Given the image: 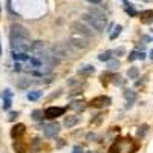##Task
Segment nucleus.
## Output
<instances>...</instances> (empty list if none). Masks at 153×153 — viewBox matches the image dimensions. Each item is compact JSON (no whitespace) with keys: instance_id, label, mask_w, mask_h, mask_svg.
<instances>
[{"instance_id":"f257e3e1","label":"nucleus","mask_w":153,"mask_h":153,"mask_svg":"<svg viewBox=\"0 0 153 153\" xmlns=\"http://www.w3.org/2000/svg\"><path fill=\"white\" fill-rule=\"evenodd\" d=\"M52 54L58 58H65V57H72L74 55V48L69 43H55L52 46Z\"/></svg>"},{"instance_id":"f03ea898","label":"nucleus","mask_w":153,"mask_h":153,"mask_svg":"<svg viewBox=\"0 0 153 153\" xmlns=\"http://www.w3.org/2000/svg\"><path fill=\"white\" fill-rule=\"evenodd\" d=\"M81 22H84L86 25H89L97 34H100V32H103L104 31V28H106V23L104 22H100L98 19H95L94 16H91L89 12H84V14L81 16Z\"/></svg>"},{"instance_id":"7ed1b4c3","label":"nucleus","mask_w":153,"mask_h":153,"mask_svg":"<svg viewBox=\"0 0 153 153\" xmlns=\"http://www.w3.org/2000/svg\"><path fill=\"white\" fill-rule=\"evenodd\" d=\"M72 32H75V34H80V35H84V37H87V38H91V37H94L95 35V32H94V29L89 26V25H86L84 22H74L72 23Z\"/></svg>"},{"instance_id":"20e7f679","label":"nucleus","mask_w":153,"mask_h":153,"mask_svg":"<svg viewBox=\"0 0 153 153\" xmlns=\"http://www.w3.org/2000/svg\"><path fill=\"white\" fill-rule=\"evenodd\" d=\"M69 45H71L74 49H87V48H89V38L84 37V35H80V34L72 32V35H71V38H69Z\"/></svg>"},{"instance_id":"39448f33","label":"nucleus","mask_w":153,"mask_h":153,"mask_svg":"<svg viewBox=\"0 0 153 153\" xmlns=\"http://www.w3.org/2000/svg\"><path fill=\"white\" fill-rule=\"evenodd\" d=\"M113 149H117L118 153H133V152L138 149V146L133 144L132 139H123V141H120V143L115 144V146L112 147V150H113Z\"/></svg>"},{"instance_id":"423d86ee","label":"nucleus","mask_w":153,"mask_h":153,"mask_svg":"<svg viewBox=\"0 0 153 153\" xmlns=\"http://www.w3.org/2000/svg\"><path fill=\"white\" fill-rule=\"evenodd\" d=\"M9 31H11V37H14V38H25V40L29 38V31L20 23H12Z\"/></svg>"},{"instance_id":"0eeeda50","label":"nucleus","mask_w":153,"mask_h":153,"mask_svg":"<svg viewBox=\"0 0 153 153\" xmlns=\"http://www.w3.org/2000/svg\"><path fill=\"white\" fill-rule=\"evenodd\" d=\"M11 48L14 49V52H26L31 48V43L25 38H14L11 37Z\"/></svg>"},{"instance_id":"6e6552de","label":"nucleus","mask_w":153,"mask_h":153,"mask_svg":"<svg viewBox=\"0 0 153 153\" xmlns=\"http://www.w3.org/2000/svg\"><path fill=\"white\" fill-rule=\"evenodd\" d=\"M43 132H45V136H46V138H54V136H57L58 132H60V124H58L57 121H55V123H49V124L45 126Z\"/></svg>"},{"instance_id":"1a4fd4ad","label":"nucleus","mask_w":153,"mask_h":153,"mask_svg":"<svg viewBox=\"0 0 153 153\" xmlns=\"http://www.w3.org/2000/svg\"><path fill=\"white\" fill-rule=\"evenodd\" d=\"M65 113V109L63 107H48L46 110H45V118H48V120H55V118H58V117H61V115Z\"/></svg>"},{"instance_id":"9d476101","label":"nucleus","mask_w":153,"mask_h":153,"mask_svg":"<svg viewBox=\"0 0 153 153\" xmlns=\"http://www.w3.org/2000/svg\"><path fill=\"white\" fill-rule=\"evenodd\" d=\"M89 14H91V16H94L95 19H98L100 22H107V14H106V12L103 11V9H100V8H95V6H91V8H89Z\"/></svg>"},{"instance_id":"9b49d317","label":"nucleus","mask_w":153,"mask_h":153,"mask_svg":"<svg viewBox=\"0 0 153 153\" xmlns=\"http://www.w3.org/2000/svg\"><path fill=\"white\" fill-rule=\"evenodd\" d=\"M91 104L95 106V107H104V106H109V104H110V98H109V97H104V95L95 97V98L91 101Z\"/></svg>"},{"instance_id":"f8f14e48","label":"nucleus","mask_w":153,"mask_h":153,"mask_svg":"<svg viewBox=\"0 0 153 153\" xmlns=\"http://www.w3.org/2000/svg\"><path fill=\"white\" fill-rule=\"evenodd\" d=\"M31 52L35 55V57H38V55H40L42 52H43V51L46 49L45 48V43L43 42H40V40H37V42H34V43H31Z\"/></svg>"},{"instance_id":"ddd939ff","label":"nucleus","mask_w":153,"mask_h":153,"mask_svg":"<svg viewBox=\"0 0 153 153\" xmlns=\"http://www.w3.org/2000/svg\"><path fill=\"white\" fill-rule=\"evenodd\" d=\"M25 130H26L25 124H16L14 127H12V130H11V136L14 138V139H17V138H20L25 133Z\"/></svg>"},{"instance_id":"4468645a","label":"nucleus","mask_w":153,"mask_h":153,"mask_svg":"<svg viewBox=\"0 0 153 153\" xmlns=\"http://www.w3.org/2000/svg\"><path fill=\"white\" fill-rule=\"evenodd\" d=\"M78 117H75V115H71V117H66L65 118V127H68V129H71V127H74V126H76L78 124Z\"/></svg>"},{"instance_id":"2eb2a0df","label":"nucleus","mask_w":153,"mask_h":153,"mask_svg":"<svg viewBox=\"0 0 153 153\" xmlns=\"http://www.w3.org/2000/svg\"><path fill=\"white\" fill-rule=\"evenodd\" d=\"M124 97H126V100H127V101H129L127 107H130V106H132V103L136 100V94H135L133 91H126V92H124Z\"/></svg>"},{"instance_id":"dca6fc26","label":"nucleus","mask_w":153,"mask_h":153,"mask_svg":"<svg viewBox=\"0 0 153 153\" xmlns=\"http://www.w3.org/2000/svg\"><path fill=\"white\" fill-rule=\"evenodd\" d=\"M144 58V54L139 52V51H133V52L129 55V61H135V60H143Z\"/></svg>"},{"instance_id":"f3484780","label":"nucleus","mask_w":153,"mask_h":153,"mask_svg":"<svg viewBox=\"0 0 153 153\" xmlns=\"http://www.w3.org/2000/svg\"><path fill=\"white\" fill-rule=\"evenodd\" d=\"M78 72H80L81 75H91V74H94V72H95V68H94V66H91V65H87V66L81 68Z\"/></svg>"},{"instance_id":"a211bd4d","label":"nucleus","mask_w":153,"mask_h":153,"mask_svg":"<svg viewBox=\"0 0 153 153\" xmlns=\"http://www.w3.org/2000/svg\"><path fill=\"white\" fill-rule=\"evenodd\" d=\"M127 75H129L130 80H136L138 75H139V69L138 68H130L129 71H127Z\"/></svg>"},{"instance_id":"6ab92c4d","label":"nucleus","mask_w":153,"mask_h":153,"mask_svg":"<svg viewBox=\"0 0 153 153\" xmlns=\"http://www.w3.org/2000/svg\"><path fill=\"white\" fill-rule=\"evenodd\" d=\"M112 54H113V51H106V52H103L101 55H98V60H101V61H109V60H112Z\"/></svg>"},{"instance_id":"aec40b11","label":"nucleus","mask_w":153,"mask_h":153,"mask_svg":"<svg viewBox=\"0 0 153 153\" xmlns=\"http://www.w3.org/2000/svg\"><path fill=\"white\" fill-rule=\"evenodd\" d=\"M28 100H31V101H37L38 98L42 97V92L40 91H32V92H28Z\"/></svg>"},{"instance_id":"412c9836","label":"nucleus","mask_w":153,"mask_h":153,"mask_svg":"<svg viewBox=\"0 0 153 153\" xmlns=\"http://www.w3.org/2000/svg\"><path fill=\"white\" fill-rule=\"evenodd\" d=\"M43 110H34L32 112V120H35V121H42L43 120Z\"/></svg>"},{"instance_id":"4be33fe9","label":"nucleus","mask_w":153,"mask_h":153,"mask_svg":"<svg viewBox=\"0 0 153 153\" xmlns=\"http://www.w3.org/2000/svg\"><path fill=\"white\" fill-rule=\"evenodd\" d=\"M121 29H123L121 25H117V28H115V29H113V32L110 34V40H115V38H117V37L121 34Z\"/></svg>"},{"instance_id":"5701e85b","label":"nucleus","mask_w":153,"mask_h":153,"mask_svg":"<svg viewBox=\"0 0 153 153\" xmlns=\"http://www.w3.org/2000/svg\"><path fill=\"white\" fill-rule=\"evenodd\" d=\"M17 84H19V87H20V89H26V87L31 84V80H28V78H22Z\"/></svg>"},{"instance_id":"b1692460","label":"nucleus","mask_w":153,"mask_h":153,"mask_svg":"<svg viewBox=\"0 0 153 153\" xmlns=\"http://www.w3.org/2000/svg\"><path fill=\"white\" fill-rule=\"evenodd\" d=\"M14 150L17 152V153H25L26 152V149H25V146L19 141V143H14Z\"/></svg>"},{"instance_id":"393cba45","label":"nucleus","mask_w":153,"mask_h":153,"mask_svg":"<svg viewBox=\"0 0 153 153\" xmlns=\"http://www.w3.org/2000/svg\"><path fill=\"white\" fill-rule=\"evenodd\" d=\"M14 58L16 60H28V54L26 52H14Z\"/></svg>"},{"instance_id":"a878e982","label":"nucleus","mask_w":153,"mask_h":153,"mask_svg":"<svg viewBox=\"0 0 153 153\" xmlns=\"http://www.w3.org/2000/svg\"><path fill=\"white\" fill-rule=\"evenodd\" d=\"M107 66H109V69H117V68H120V61L118 60H109Z\"/></svg>"},{"instance_id":"bb28decb","label":"nucleus","mask_w":153,"mask_h":153,"mask_svg":"<svg viewBox=\"0 0 153 153\" xmlns=\"http://www.w3.org/2000/svg\"><path fill=\"white\" fill-rule=\"evenodd\" d=\"M126 11L129 12V14H130L132 17H133V16H136V11L133 9V6H132V5H127V6H126Z\"/></svg>"},{"instance_id":"cd10ccee","label":"nucleus","mask_w":153,"mask_h":153,"mask_svg":"<svg viewBox=\"0 0 153 153\" xmlns=\"http://www.w3.org/2000/svg\"><path fill=\"white\" fill-rule=\"evenodd\" d=\"M9 107H11V98L5 100V103H3V109H5V110H8Z\"/></svg>"},{"instance_id":"c85d7f7f","label":"nucleus","mask_w":153,"mask_h":153,"mask_svg":"<svg viewBox=\"0 0 153 153\" xmlns=\"http://www.w3.org/2000/svg\"><path fill=\"white\" fill-rule=\"evenodd\" d=\"M72 153H83V150L78 147V146H76V147H74V152Z\"/></svg>"},{"instance_id":"c756f323","label":"nucleus","mask_w":153,"mask_h":153,"mask_svg":"<svg viewBox=\"0 0 153 153\" xmlns=\"http://www.w3.org/2000/svg\"><path fill=\"white\" fill-rule=\"evenodd\" d=\"M89 3H92V5H98V3H101V0H87Z\"/></svg>"},{"instance_id":"7c9ffc66","label":"nucleus","mask_w":153,"mask_h":153,"mask_svg":"<svg viewBox=\"0 0 153 153\" xmlns=\"http://www.w3.org/2000/svg\"><path fill=\"white\" fill-rule=\"evenodd\" d=\"M16 117H17V113H16V112H11V117H9V120H16Z\"/></svg>"},{"instance_id":"2f4dec72","label":"nucleus","mask_w":153,"mask_h":153,"mask_svg":"<svg viewBox=\"0 0 153 153\" xmlns=\"http://www.w3.org/2000/svg\"><path fill=\"white\" fill-rule=\"evenodd\" d=\"M150 57H152V58H153V51H152V52H150Z\"/></svg>"},{"instance_id":"473e14b6","label":"nucleus","mask_w":153,"mask_h":153,"mask_svg":"<svg viewBox=\"0 0 153 153\" xmlns=\"http://www.w3.org/2000/svg\"><path fill=\"white\" fill-rule=\"evenodd\" d=\"M0 52H2V49H0Z\"/></svg>"}]
</instances>
